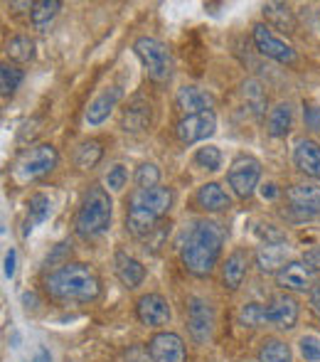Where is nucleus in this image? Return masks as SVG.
Wrapping results in <instances>:
<instances>
[{"label":"nucleus","mask_w":320,"mask_h":362,"mask_svg":"<svg viewBox=\"0 0 320 362\" xmlns=\"http://www.w3.org/2000/svg\"><path fill=\"white\" fill-rule=\"evenodd\" d=\"M222 247H225V229H222V224L215 222V219H197L187 229L185 239H182V267L197 279L210 276L222 257Z\"/></svg>","instance_id":"f257e3e1"},{"label":"nucleus","mask_w":320,"mask_h":362,"mask_svg":"<svg viewBox=\"0 0 320 362\" xmlns=\"http://www.w3.org/2000/svg\"><path fill=\"white\" fill-rule=\"evenodd\" d=\"M45 291L49 293V298L62 303H89L99 298L101 281L89 264L67 262L49 272V276L45 279Z\"/></svg>","instance_id":"f03ea898"},{"label":"nucleus","mask_w":320,"mask_h":362,"mask_svg":"<svg viewBox=\"0 0 320 362\" xmlns=\"http://www.w3.org/2000/svg\"><path fill=\"white\" fill-rule=\"evenodd\" d=\"M172 207V190L170 187H150L138 190L136 187L129 197V210H126V227L134 237H146L155 229V224L170 212Z\"/></svg>","instance_id":"7ed1b4c3"},{"label":"nucleus","mask_w":320,"mask_h":362,"mask_svg":"<svg viewBox=\"0 0 320 362\" xmlns=\"http://www.w3.org/2000/svg\"><path fill=\"white\" fill-rule=\"evenodd\" d=\"M111 215H114V202H111L109 190L101 185H91L84 192L77 215H74V232L81 239L99 237L111 227Z\"/></svg>","instance_id":"20e7f679"},{"label":"nucleus","mask_w":320,"mask_h":362,"mask_svg":"<svg viewBox=\"0 0 320 362\" xmlns=\"http://www.w3.org/2000/svg\"><path fill=\"white\" fill-rule=\"evenodd\" d=\"M134 52H136V57L141 59V64H143L148 79L158 81V84H162V81H170V76H172V54H170V49L160 42V40L138 37L134 42Z\"/></svg>","instance_id":"39448f33"},{"label":"nucleus","mask_w":320,"mask_h":362,"mask_svg":"<svg viewBox=\"0 0 320 362\" xmlns=\"http://www.w3.org/2000/svg\"><path fill=\"white\" fill-rule=\"evenodd\" d=\"M59 163V153L52 144H40L32 146L30 151H25L18 158L13 173L20 182H30V180H40L47 173H52Z\"/></svg>","instance_id":"423d86ee"},{"label":"nucleus","mask_w":320,"mask_h":362,"mask_svg":"<svg viewBox=\"0 0 320 362\" xmlns=\"http://www.w3.org/2000/svg\"><path fill=\"white\" fill-rule=\"evenodd\" d=\"M259 180H261V163L254 156L242 153V156H237L232 160L230 170H227V182H230V187L235 190L237 197L249 200L256 192Z\"/></svg>","instance_id":"0eeeda50"},{"label":"nucleus","mask_w":320,"mask_h":362,"mask_svg":"<svg viewBox=\"0 0 320 362\" xmlns=\"http://www.w3.org/2000/svg\"><path fill=\"white\" fill-rule=\"evenodd\" d=\"M251 37H254V45L256 49L263 54V57L273 59L278 64H296L298 54L286 40H281L266 23H256L251 28Z\"/></svg>","instance_id":"6e6552de"},{"label":"nucleus","mask_w":320,"mask_h":362,"mask_svg":"<svg viewBox=\"0 0 320 362\" xmlns=\"http://www.w3.org/2000/svg\"><path fill=\"white\" fill-rule=\"evenodd\" d=\"M298 300L291 293L281 291V293H273L268 298V303H263V325H273V328L291 330L298 323Z\"/></svg>","instance_id":"1a4fd4ad"},{"label":"nucleus","mask_w":320,"mask_h":362,"mask_svg":"<svg viewBox=\"0 0 320 362\" xmlns=\"http://www.w3.org/2000/svg\"><path fill=\"white\" fill-rule=\"evenodd\" d=\"M217 131V114L215 111H202V114H192V116H182L175 126V136L180 144L192 146L207 141L210 136H215Z\"/></svg>","instance_id":"9d476101"},{"label":"nucleus","mask_w":320,"mask_h":362,"mask_svg":"<svg viewBox=\"0 0 320 362\" xmlns=\"http://www.w3.org/2000/svg\"><path fill=\"white\" fill-rule=\"evenodd\" d=\"M187 328L195 343H207L215 333V310L200 296H192L187 300Z\"/></svg>","instance_id":"9b49d317"},{"label":"nucleus","mask_w":320,"mask_h":362,"mask_svg":"<svg viewBox=\"0 0 320 362\" xmlns=\"http://www.w3.org/2000/svg\"><path fill=\"white\" fill-rule=\"evenodd\" d=\"M148 358L150 362H185L187 350L177 333H155L148 340Z\"/></svg>","instance_id":"f8f14e48"},{"label":"nucleus","mask_w":320,"mask_h":362,"mask_svg":"<svg viewBox=\"0 0 320 362\" xmlns=\"http://www.w3.org/2000/svg\"><path fill=\"white\" fill-rule=\"evenodd\" d=\"M136 315L148 328H162L170 323V305L160 293H146L136 300Z\"/></svg>","instance_id":"ddd939ff"},{"label":"nucleus","mask_w":320,"mask_h":362,"mask_svg":"<svg viewBox=\"0 0 320 362\" xmlns=\"http://www.w3.org/2000/svg\"><path fill=\"white\" fill-rule=\"evenodd\" d=\"M286 200L298 217H316L320 215V187L318 185H291L286 190Z\"/></svg>","instance_id":"4468645a"},{"label":"nucleus","mask_w":320,"mask_h":362,"mask_svg":"<svg viewBox=\"0 0 320 362\" xmlns=\"http://www.w3.org/2000/svg\"><path fill=\"white\" fill-rule=\"evenodd\" d=\"M276 286L293 293H311L313 288V272L303 262H288L281 272H276Z\"/></svg>","instance_id":"2eb2a0df"},{"label":"nucleus","mask_w":320,"mask_h":362,"mask_svg":"<svg viewBox=\"0 0 320 362\" xmlns=\"http://www.w3.org/2000/svg\"><path fill=\"white\" fill-rule=\"evenodd\" d=\"M121 96L124 94H121L119 86H109V89H104L101 94H96L94 99L89 101V106H86L84 121L89 126H101L111 114H114V109L119 106Z\"/></svg>","instance_id":"dca6fc26"},{"label":"nucleus","mask_w":320,"mask_h":362,"mask_svg":"<svg viewBox=\"0 0 320 362\" xmlns=\"http://www.w3.org/2000/svg\"><path fill=\"white\" fill-rule=\"evenodd\" d=\"M150 124H153V106H150V101L136 96L124 109L121 129H124L126 134H141V131H146Z\"/></svg>","instance_id":"f3484780"},{"label":"nucleus","mask_w":320,"mask_h":362,"mask_svg":"<svg viewBox=\"0 0 320 362\" xmlns=\"http://www.w3.org/2000/svg\"><path fill=\"white\" fill-rule=\"evenodd\" d=\"M293 165L303 173V175L313 177L320 182V144L313 139H301L293 148Z\"/></svg>","instance_id":"a211bd4d"},{"label":"nucleus","mask_w":320,"mask_h":362,"mask_svg":"<svg viewBox=\"0 0 320 362\" xmlns=\"http://www.w3.org/2000/svg\"><path fill=\"white\" fill-rule=\"evenodd\" d=\"M175 106L185 116H192V114H202V111H210L215 106V101H212V96L205 89H200L195 84H185L177 89Z\"/></svg>","instance_id":"6ab92c4d"},{"label":"nucleus","mask_w":320,"mask_h":362,"mask_svg":"<svg viewBox=\"0 0 320 362\" xmlns=\"http://www.w3.org/2000/svg\"><path fill=\"white\" fill-rule=\"evenodd\" d=\"M114 272H116L119 281L124 284L126 288H138L141 284H143V279H146V267L138 262V259H134L131 254H126V252H116Z\"/></svg>","instance_id":"aec40b11"},{"label":"nucleus","mask_w":320,"mask_h":362,"mask_svg":"<svg viewBox=\"0 0 320 362\" xmlns=\"http://www.w3.org/2000/svg\"><path fill=\"white\" fill-rule=\"evenodd\" d=\"M288 247L286 242H268V244H261L256 252V267L261 269L263 274H273V272H281L286 267V259H288Z\"/></svg>","instance_id":"412c9836"},{"label":"nucleus","mask_w":320,"mask_h":362,"mask_svg":"<svg viewBox=\"0 0 320 362\" xmlns=\"http://www.w3.org/2000/svg\"><path fill=\"white\" fill-rule=\"evenodd\" d=\"M195 202L200 210L205 212H225L232 207V197L220 182H205L200 190L195 192Z\"/></svg>","instance_id":"4be33fe9"},{"label":"nucleus","mask_w":320,"mask_h":362,"mask_svg":"<svg viewBox=\"0 0 320 362\" xmlns=\"http://www.w3.org/2000/svg\"><path fill=\"white\" fill-rule=\"evenodd\" d=\"M247 269H249V254L244 249H235V252L227 257L225 267H222V281L230 291H237L247 279Z\"/></svg>","instance_id":"5701e85b"},{"label":"nucleus","mask_w":320,"mask_h":362,"mask_svg":"<svg viewBox=\"0 0 320 362\" xmlns=\"http://www.w3.org/2000/svg\"><path fill=\"white\" fill-rule=\"evenodd\" d=\"M291 126H293V106L288 104V101H281V104H276L268 111L266 134L271 136V139H286Z\"/></svg>","instance_id":"b1692460"},{"label":"nucleus","mask_w":320,"mask_h":362,"mask_svg":"<svg viewBox=\"0 0 320 362\" xmlns=\"http://www.w3.org/2000/svg\"><path fill=\"white\" fill-rule=\"evenodd\" d=\"M49 215H52V202H49V197L42 195V192H35L28 200V219H25L23 237H28V234L32 232L37 224H42Z\"/></svg>","instance_id":"393cba45"},{"label":"nucleus","mask_w":320,"mask_h":362,"mask_svg":"<svg viewBox=\"0 0 320 362\" xmlns=\"http://www.w3.org/2000/svg\"><path fill=\"white\" fill-rule=\"evenodd\" d=\"M59 10H62L59 0H37V3H30V23H32L35 30H45L57 18Z\"/></svg>","instance_id":"a878e982"},{"label":"nucleus","mask_w":320,"mask_h":362,"mask_svg":"<svg viewBox=\"0 0 320 362\" xmlns=\"http://www.w3.org/2000/svg\"><path fill=\"white\" fill-rule=\"evenodd\" d=\"M5 52H8V57L13 59V62L25 64L35 57V42L28 35H15V37H10L8 45H5Z\"/></svg>","instance_id":"bb28decb"},{"label":"nucleus","mask_w":320,"mask_h":362,"mask_svg":"<svg viewBox=\"0 0 320 362\" xmlns=\"http://www.w3.org/2000/svg\"><path fill=\"white\" fill-rule=\"evenodd\" d=\"M259 362H293L291 348L278 338L263 340L261 350H259Z\"/></svg>","instance_id":"cd10ccee"},{"label":"nucleus","mask_w":320,"mask_h":362,"mask_svg":"<svg viewBox=\"0 0 320 362\" xmlns=\"http://www.w3.org/2000/svg\"><path fill=\"white\" fill-rule=\"evenodd\" d=\"M104 156V148H101V141L91 139V141H84L79 148H77V156H74V163L81 168V170H89V168H96Z\"/></svg>","instance_id":"c85d7f7f"},{"label":"nucleus","mask_w":320,"mask_h":362,"mask_svg":"<svg viewBox=\"0 0 320 362\" xmlns=\"http://www.w3.org/2000/svg\"><path fill=\"white\" fill-rule=\"evenodd\" d=\"M263 18L271 20L281 30H288V33L296 28V20H293V13L286 3H266L263 5Z\"/></svg>","instance_id":"c756f323"},{"label":"nucleus","mask_w":320,"mask_h":362,"mask_svg":"<svg viewBox=\"0 0 320 362\" xmlns=\"http://www.w3.org/2000/svg\"><path fill=\"white\" fill-rule=\"evenodd\" d=\"M136 185L138 190H150V187H158L160 185V170L155 163H141L136 168V175H134Z\"/></svg>","instance_id":"7c9ffc66"},{"label":"nucleus","mask_w":320,"mask_h":362,"mask_svg":"<svg viewBox=\"0 0 320 362\" xmlns=\"http://www.w3.org/2000/svg\"><path fill=\"white\" fill-rule=\"evenodd\" d=\"M244 101H247V106L256 116L263 114V109H266V96H263V89L259 81H254V79L244 81Z\"/></svg>","instance_id":"2f4dec72"},{"label":"nucleus","mask_w":320,"mask_h":362,"mask_svg":"<svg viewBox=\"0 0 320 362\" xmlns=\"http://www.w3.org/2000/svg\"><path fill=\"white\" fill-rule=\"evenodd\" d=\"M20 81H23V69L3 62V67H0V94L3 96L15 94V89L20 86Z\"/></svg>","instance_id":"473e14b6"},{"label":"nucleus","mask_w":320,"mask_h":362,"mask_svg":"<svg viewBox=\"0 0 320 362\" xmlns=\"http://www.w3.org/2000/svg\"><path fill=\"white\" fill-rule=\"evenodd\" d=\"M195 165L205 168V170H210V173L220 170V168H222V153H220V148H215V146L197 148V153H195Z\"/></svg>","instance_id":"72a5a7b5"},{"label":"nucleus","mask_w":320,"mask_h":362,"mask_svg":"<svg viewBox=\"0 0 320 362\" xmlns=\"http://www.w3.org/2000/svg\"><path fill=\"white\" fill-rule=\"evenodd\" d=\"M237 320H239V325H244V328H259V325H263V303H244Z\"/></svg>","instance_id":"f704fd0d"},{"label":"nucleus","mask_w":320,"mask_h":362,"mask_svg":"<svg viewBox=\"0 0 320 362\" xmlns=\"http://www.w3.org/2000/svg\"><path fill=\"white\" fill-rule=\"evenodd\" d=\"M126 180H129V170H126L124 165L109 168V173H106V177H104L106 187H109V190H114V192L124 190V187H126Z\"/></svg>","instance_id":"c9c22d12"},{"label":"nucleus","mask_w":320,"mask_h":362,"mask_svg":"<svg viewBox=\"0 0 320 362\" xmlns=\"http://www.w3.org/2000/svg\"><path fill=\"white\" fill-rule=\"evenodd\" d=\"M298 348H301V355L306 362H320V338H316V335H303Z\"/></svg>","instance_id":"e433bc0d"},{"label":"nucleus","mask_w":320,"mask_h":362,"mask_svg":"<svg viewBox=\"0 0 320 362\" xmlns=\"http://www.w3.org/2000/svg\"><path fill=\"white\" fill-rule=\"evenodd\" d=\"M303 119H306L308 129L320 134V106H306V114H303Z\"/></svg>","instance_id":"4c0bfd02"},{"label":"nucleus","mask_w":320,"mask_h":362,"mask_svg":"<svg viewBox=\"0 0 320 362\" xmlns=\"http://www.w3.org/2000/svg\"><path fill=\"white\" fill-rule=\"evenodd\" d=\"M303 264L311 269L313 274H320V247H313L303 254Z\"/></svg>","instance_id":"58836bf2"},{"label":"nucleus","mask_w":320,"mask_h":362,"mask_svg":"<svg viewBox=\"0 0 320 362\" xmlns=\"http://www.w3.org/2000/svg\"><path fill=\"white\" fill-rule=\"evenodd\" d=\"M15 264H18V252L8 249V252H5V279L15 276Z\"/></svg>","instance_id":"ea45409f"},{"label":"nucleus","mask_w":320,"mask_h":362,"mask_svg":"<svg viewBox=\"0 0 320 362\" xmlns=\"http://www.w3.org/2000/svg\"><path fill=\"white\" fill-rule=\"evenodd\" d=\"M311 305H313V310H316V315L320 318V279L313 284V288H311Z\"/></svg>","instance_id":"a19ab883"},{"label":"nucleus","mask_w":320,"mask_h":362,"mask_svg":"<svg viewBox=\"0 0 320 362\" xmlns=\"http://www.w3.org/2000/svg\"><path fill=\"white\" fill-rule=\"evenodd\" d=\"M261 195H263V200H273V197H276V195H278L276 185H273V182H268V185H263Z\"/></svg>","instance_id":"79ce46f5"}]
</instances>
